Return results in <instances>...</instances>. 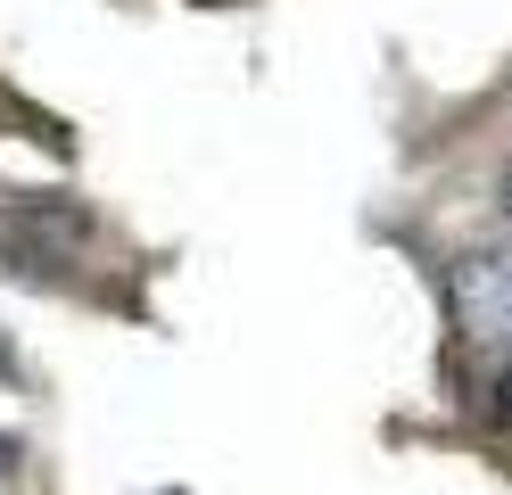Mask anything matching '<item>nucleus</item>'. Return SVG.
<instances>
[{"label": "nucleus", "mask_w": 512, "mask_h": 495, "mask_svg": "<svg viewBox=\"0 0 512 495\" xmlns=\"http://www.w3.org/2000/svg\"><path fill=\"white\" fill-rule=\"evenodd\" d=\"M9 355H17V347H9V330H0V372H9Z\"/></svg>", "instance_id": "5"}, {"label": "nucleus", "mask_w": 512, "mask_h": 495, "mask_svg": "<svg viewBox=\"0 0 512 495\" xmlns=\"http://www.w3.org/2000/svg\"><path fill=\"white\" fill-rule=\"evenodd\" d=\"M496 413H512V363H504V380H496Z\"/></svg>", "instance_id": "3"}, {"label": "nucleus", "mask_w": 512, "mask_h": 495, "mask_svg": "<svg viewBox=\"0 0 512 495\" xmlns=\"http://www.w3.org/2000/svg\"><path fill=\"white\" fill-rule=\"evenodd\" d=\"M496 207H504V215H512V174H504V190H496Z\"/></svg>", "instance_id": "4"}, {"label": "nucleus", "mask_w": 512, "mask_h": 495, "mask_svg": "<svg viewBox=\"0 0 512 495\" xmlns=\"http://www.w3.org/2000/svg\"><path fill=\"white\" fill-rule=\"evenodd\" d=\"M17 454H25L17 438H0V479H9V471H17Z\"/></svg>", "instance_id": "2"}, {"label": "nucleus", "mask_w": 512, "mask_h": 495, "mask_svg": "<svg viewBox=\"0 0 512 495\" xmlns=\"http://www.w3.org/2000/svg\"><path fill=\"white\" fill-rule=\"evenodd\" d=\"M446 297H455V322L471 339H512V248H471L446 273Z\"/></svg>", "instance_id": "1"}]
</instances>
